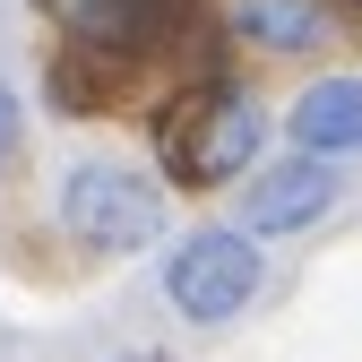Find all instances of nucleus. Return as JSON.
<instances>
[{"label":"nucleus","mask_w":362,"mask_h":362,"mask_svg":"<svg viewBox=\"0 0 362 362\" xmlns=\"http://www.w3.org/2000/svg\"><path fill=\"white\" fill-rule=\"evenodd\" d=\"M61 233L78 250H104V259H129L164 242V190L156 173L121 164V156H78L61 173Z\"/></svg>","instance_id":"obj_1"},{"label":"nucleus","mask_w":362,"mask_h":362,"mask_svg":"<svg viewBox=\"0 0 362 362\" xmlns=\"http://www.w3.org/2000/svg\"><path fill=\"white\" fill-rule=\"evenodd\" d=\"M267 285V250L242 233V224H199L164 250V302L181 310L190 328H224L242 320Z\"/></svg>","instance_id":"obj_2"},{"label":"nucleus","mask_w":362,"mask_h":362,"mask_svg":"<svg viewBox=\"0 0 362 362\" xmlns=\"http://www.w3.org/2000/svg\"><path fill=\"white\" fill-rule=\"evenodd\" d=\"M259 147H267V112L242 86H207V95H190L164 121V164H173V181H190V190L259 173Z\"/></svg>","instance_id":"obj_3"},{"label":"nucleus","mask_w":362,"mask_h":362,"mask_svg":"<svg viewBox=\"0 0 362 362\" xmlns=\"http://www.w3.org/2000/svg\"><path fill=\"white\" fill-rule=\"evenodd\" d=\"M337 164H320V156H285V164H259L250 181H242V233L250 242H267V233H310L328 207H337Z\"/></svg>","instance_id":"obj_4"},{"label":"nucleus","mask_w":362,"mask_h":362,"mask_svg":"<svg viewBox=\"0 0 362 362\" xmlns=\"http://www.w3.org/2000/svg\"><path fill=\"white\" fill-rule=\"evenodd\" d=\"M285 129H293V156H354L362 147V69H337V78H310L302 95H293V112H285Z\"/></svg>","instance_id":"obj_5"},{"label":"nucleus","mask_w":362,"mask_h":362,"mask_svg":"<svg viewBox=\"0 0 362 362\" xmlns=\"http://www.w3.org/2000/svg\"><path fill=\"white\" fill-rule=\"evenodd\" d=\"M233 35L259 43V52H320V43H337V9L328 0H233Z\"/></svg>","instance_id":"obj_6"},{"label":"nucleus","mask_w":362,"mask_h":362,"mask_svg":"<svg viewBox=\"0 0 362 362\" xmlns=\"http://www.w3.org/2000/svg\"><path fill=\"white\" fill-rule=\"evenodd\" d=\"M61 18V35H78L86 52H139L164 26V0H43Z\"/></svg>","instance_id":"obj_7"},{"label":"nucleus","mask_w":362,"mask_h":362,"mask_svg":"<svg viewBox=\"0 0 362 362\" xmlns=\"http://www.w3.org/2000/svg\"><path fill=\"white\" fill-rule=\"evenodd\" d=\"M18 129H26V104H18V86L0 78V164H9V147H18Z\"/></svg>","instance_id":"obj_8"},{"label":"nucleus","mask_w":362,"mask_h":362,"mask_svg":"<svg viewBox=\"0 0 362 362\" xmlns=\"http://www.w3.org/2000/svg\"><path fill=\"white\" fill-rule=\"evenodd\" d=\"M112 362H156V354H112Z\"/></svg>","instance_id":"obj_9"}]
</instances>
